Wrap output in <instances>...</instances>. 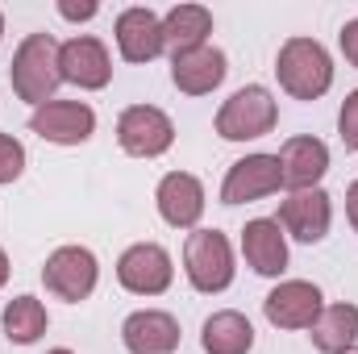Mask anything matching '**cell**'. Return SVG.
I'll use <instances>...</instances> for the list:
<instances>
[{"instance_id": "cell-1", "label": "cell", "mask_w": 358, "mask_h": 354, "mask_svg": "<svg viewBox=\"0 0 358 354\" xmlns=\"http://www.w3.org/2000/svg\"><path fill=\"white\" fill-rule=\"evenodd\" d=\"M8 84L21 100L29 104H50L55 100V88L63 84L59 76V42L50 34H29L17 55H13V67H8Z\"/></svg>"}, {"instance_id": "cell-2", "label": "cell", "mask_w": 358, "mask_h": 354, "mask_svg": "<svg viewBox=\"0 0 358 354\" xmlns=\"http://www.w3.org/2000/svg\"><path fill=\"white\" fill-rule=\"evenodd\" d=\"M275 76H279V84H283L287 96L317 100L334 84V63H329V55H325L321 42H313V38H287L283 50H279V59H275Z\"/></svg>"}, {"instance_id": "cell-3", "label": "cell", "mask_w": 358, "mask_h": 354, "mask_svg": "<svg viewBox=\"0 0 358 354\" xmlns=\"http://www.w3.org/2000/svg\"><path fill=\"white\" fill-rule=\"evenodd\" d=\"M279 121V108L271 100L267 88L250 84V88H238L217 113V134L225 142H250V138H263L275 129Z\"/></svg>"}, {"instance_id": "cell-4", "label": "cell", "mask_w": 358, "mask_h": 354, "mask_svg": "<svg viewBox=\"0 0 358 354\" xmlns=\"http://www.w3.org/2000/svg\"><path fill=\"white\" fill-rule=\"evenodd\" d=\"M183 267L196 292H225L234 283V250L225 242V234L217 229H196L183 246Z\"/></svg>"}, {"instance_id": "cell-5", "label": "cell", "mask_w": 358, "mask_h": 354, "mask_svg": "<svg viewBox=\"0 0 358 354\" xmlns=\"http://www.w3.org/2000/svg\"><path fill=\"white\" fill-rule=\"evenodd\" d=\"M117 142H121L125 155L159 159V155L171 150L176 125H171V117H167L163 108H155V104H134V108H125L121 121H117Z\"/></svg>"}, {"instance_id": "cell-6", "label": "cell", "mask_w": 358, "mask_h": 354, "mask_svg": "<svg viewBox=\"0 0 358 354\" xmlns=\"http://www.w3.org/2000/svg\"><path fill=\"white\" fill-rule=\"evenodd\" d=\"M171 275H176L171 255H167L163 246H155V242L129 246V250L121 255V263H117L121 288L134 292V296H159V292H167V288H171Z\"/></svg>"}, {"instance_id": "cell-7", "label": "cell", "mask_w": 358, "mask_h": 354, "mask_svg": "<svg viewBox=\"0 0 358 354\" xmlns=\"http://www.w3.org/2000/svg\"><path fill=\"white\" fill-rule=\"evenodd\" d=\"M42 279L59 300H88L96 288V255L88 246H59L42 267Z\"/></svg>"}, {"instance_id": "cell-8", "label": "cell", "mask_w": 358, "mask_h": 354, "mask_svg": "<svg viewBox=\"0 0 358 354\" xmlns=\"http://www.w3.org/2000/svg\"><path fill=\"white\" fill-rule=\"evenodd\" d=\"M29 129L46 142H55V146H80L96 129V113L80 100H50V104L34 108Z\"/></svg>"}, {"instance_id": "cell-9", "label": "cell", "mask_w": 358, "mask_h": 354, "mask_svg": "<svg viewBox=\"0 0 358 354\" xmlns=\"http://www.w3.org/2000/svg\"><path fill=\"white\" fill-rule=\"evenodd\" d=\"M279 187H283L279 155H246L229 167V176L221 183V200L225 204H250V200H263Z\"/></svg>"}, {"instance_id": "cell-10", "label": "cell", "mask_w": 358, "mask_h": 354, "mask_svg": "<svg viewBox=\"0 0 358 354\" xmlns=\"http://www.w3.org/2000/svg\"><path fill=\"white\" fill-rule=\"evenodd\" d=\"M263 309H267V321L279 325V330H313V321L321 317L325 304H321L317 283L287 279V283H279L267 300H263Z\"/></svg>"}, {"instance_id": "cell-11", "label": "cell", "mask_w": 358, "mask_h": 354, "mask_svg": "<svg viewBox=\"0 0 358 354\" xmlns=\"http://www.w3.org/2000/svg\"><path fill=\"white\" fill-rule=\"evenodd\" d=\"M329 221H334V208H329V196L321 187H308V192H292L283 204H279V225L296 238V242H321L329 234Z\"/></svg>"}, {"instance_id": "cell-12", "label": "cell", "mask_w": 358, "mask_h": 354, "mask_svg": "<svg viewBox=\"0 0 358 354\" xmlns=\"http://www.w3.org/2000/svg\"><path fill=\"white\" fill-rule=\"evenodd\" d=\"M59 76L67 84H80V88H88V92L104 88L108 76H113L104 42H96V38H71V42H63L59 46Z\"/></svg>"}, {"instance_id": "cell-13", "label": "cell", "mask_w": 358, "mask_h": 354, "mask_svg": "<svg viewBox=\"0 0 358 354\" xmlns=\"http://www.w3.org/2000/svg\"><path fill=\"white\" fill-rule=\"evenodd\" d=\"M121 342H125L129 354H176L179 351V321L171 313L142 309V313L125 317Z\"/></svg>"}, {"instance_id": "cell-14", "label": "cell", "mask_w": 358, "mask_h": 354, "mask_svg": "<svg viewBox=\"0 0 358 354\" xmlns=\"http://www.w3.org/2000/svg\"><path fill=\"white\" fill-rule=\"evenodd\" d=\"M279 171H283V187L308 192L329 171V146L321 138H287L279 150Z\"/></svg>"}, {"instance_id": "cell-15", "label": "cell", "mask_w": 358, "mask_h": 354, "mask_svg": "<svg viewBox=\"0 0 358 354\" xmlns=\"http://www.w3.org/2000/svg\"><path fill=\"white\" fill-rule=\"evenodd\" d=\"M117 46L129 63H150L163 55V21L150 8H125L117 17Z\"/></svg>"}, {"instance_id": "cell-16", "label": "cell", "mask_w": 358, "mask_h": 354, "mask_svg": "<svg viewBox=\"0 0 358 354\" xmlns=\"http://www.w3.org/2000/svg\"><path fill=\"white\" fill-rule=\"evenodd\" d=\"M159 213H163L167 225L192 229L200 221V213H204V187H200V179L187 176V171L163 176V183H159Z\"/></svg>"}, {"instance_id": "cell-17", "label": "cell", "mask_w": 358, "mask_h": 354, "mask_svg": "<svg viewBox=\"0 0 358 354\" xmlns=\"http://www.w3.org/2000/svg\"><path fill=\"white\" fill-rule=\"evenodd\" d=\"M225 55L217 50V46H200V50H187V55H176L171 59V80H176V88L183 96H204V92H213L221 80H225Z\"/></svg>"}, {"instance_id": "cell-18", "label": "cell", "mask_w": 358, "mask_h": 354, "mask_svg": "<svg viewBox=\"0 0 358 354\" xmlns=\"http://www.w3.org/2000/svg\"><path fill=\"white\" fill-rule=\"evenodd\" d=\"M242 255H246V263L255 267L259 275H279V271L287 267L283 225H279V221H267V217L250 221V225L242 229Z\"/></svg>"}, {"instance_id": "cell-19", "label": "cell", "mask_w": 358, "mask_h": 354, "mask_svg": "<svg viewBox=\"0 0 358 354\" xmlns=\"http://www.w3.org/2000/svg\"><path fill=\"white\" fill-rule=\"evenodd\" d=\"M208 34H213V13L204 4H179L163 17V50H171V59L200 50Z\"/></svg>"}, {"instance_id": "cell-20", "label": "cell", "mask_w": 358, "mask_h": 354, "mask_svg": "<svg viewBox=\"0 0 358 354\" xmlns=\"http://www.w3.org/2000/svg\"><path fill=\"white\" fill-rule=\"evenodd\" d=\"M358 342V309L355 304H329L313 321V346L321 354H346Z\"/></svg>"}, {"instance_id": "cell-21", "label": "cell", "mask_w": 358, "mask_h": 354, "mask_svg": "<svg viewBox=\"0 0 358 354\" xmlns=\"http://www.w3.org/2000/svg\"><path fill=\"white\" fill-rule=\"evenodd\" d=\"M200 342H204L208 354H250V346H255V330H250V321H246L242 313L225 309V313H213V317L204 321Z\"/></svg>"}, {"instance_id": "cell-22", "label": "cell", "mask_w": 358, "mask_h": 354, "mask_svg": "<svg viewBox=\"0 0 358 354\" xmlns=\"http://www.w3.org/2000/svg\"><path fill=\"white\" fill-rule=\"evenodd\" d=\"M4 330H8V338L21 342V346L38 342V338L46 334V309H42V300H34V296H17V300L4 309Z\"/></svg>"}, {"instance_id": "cell-23", "label": "cell", "mask_w": 358, "mask_h": 354, "mask_svg": "<svg viewBox=\"0 0 358 354\" xmlns=\"http://www.w3.org/2000/svg\"><path fill=\"white\" fill-rule=\"evenodd\" d=\"M25 171V146L8 134H0V183H13V179Z\"/></svg>"}, {"instance_id": "cell-24", "label": "cell", "mask_w": 358, "mask_h": 354, "mask_svg": "<svg viewBox=\"0 0 358 354\" xmlns=\"http://www.w3.org/2000/svg\"><path fill=\"white\" fill-rule=\"evenodd\" d=\"M338 134H342L346 150H358V92H350V96H346V104H342V117H338Z\"/></svg>"}, {"instance_id": "cell-25", "label": "cell", "mask_w": 358, "mask_h": 354, "mask_svg": "<svg viewBox=\"0 0 358 354\" xmlns=\"http://www.w3.org/2000/svg\"><path fill=\"white\" fill-rule=\"evenodd\" d=\"M338 42H342V55H346V63H350V67H358V17L342 25Z\"/></svg>"}, {"instance_id": "cell-26", "label": "cell", "mask_w": 358, "mask_h": 354, "mask_svg": "<svg viewBox=\"0 0 358 354\" xmlns=\"http://www.w3.org/2000/svg\"><path fill=\"white\" fill-rule=\"evenodd\" d=\"M59 13L67 17V21H88V17H96V4H59Z\"/></svg>"}, {"instance_id": "cell-27", "label": "cell", "mask_w": 358, "mask_h": 354, "mask_svg": "<svg viewBox=\"0 0 358 354\" xmlns=\"http://www.w3.org/2000/svg\"><path fill=\"white\" fill-rule=\"evenodd\" d=\"M346 213H350V225L358 229V179L346 187Z\"/></svg>"}, {"instance_id": "cell-28", "label": "cell", "mask_w": 358, "mask_h": 354, "mask_svg": "<svg viewBox=\"0 0 358 354\" xmlns=\"http://www.w3.org/2000/svg\"><path fill=\"white\" fill-rule=\"evenodd\" d=\"M4 279H8V259H4V250H0V288H4Z\"/></svg>"}, {"instance_id": "cell-29", "label": "cell", "mask_w": 358, "mask_h": 354, "mask_svg": "<svg viewBox=\"0 0 358 354\" xmlns=\"http://www.w3.org/2000/svg\"><path fill=\"white\" fill-rule=\"evenodd\" d=\"M50 354H71V351H50Z\"/></svg>"}, {"instance_id": "cell-30", "label": "cell", "mask_w": 358, "mask_h": 354, "mask_svg": "<svg viewBox=\"0 0 358 354\" xmlns=\"http://www.w3.org/2000/svg\"><path fill=\"white\" fill-rule=\"evenodd\" d=\"M0 34H4V17H0Z\"/></svg>"}, {"instance_id": "cell-31", "label": "cell", "mask_w": 358, "mask_h": 354, "mask_svg": "<svg viewBox=\"0 0 358 354\" xmlns=\"http://www.w3.org/2000/svg\"><path fill=\"white\" fill-rule=\"evenodd\" d=\"M346 354H358V346H355V351H346Z\"/></svg>"}]
</instances>
